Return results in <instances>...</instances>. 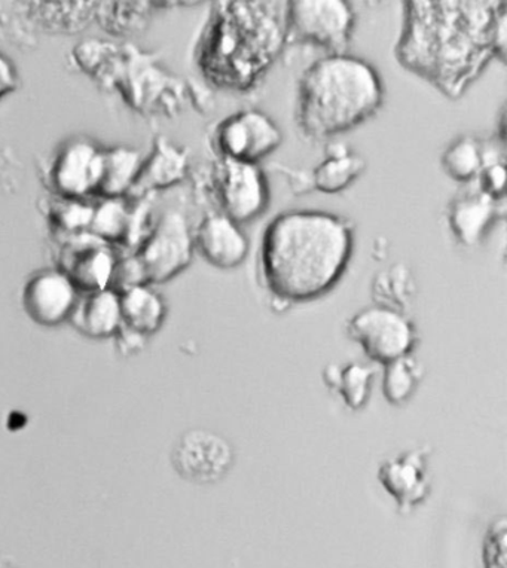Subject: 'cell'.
<instances>
[{
    "instance_id": "1",
    "label": "cell",
    "mask_w": 507,
    "mask_h": 568,
    "mask_svg": "<svg viewBox=\"0 0 507 568\" xmlns=\"http://www.w3.org/2000/svg\"><path fill=\"white\" fill-rule=\"evenodd\" d=\"M506 33V2L409 0L395 57L406 72L458 100L493 60L505 63Z\"/></svg>"
},
{
    "instance_id": "2",
    "label": "cell",
    "mask_w": 507,
    "mask_h": 568,
    "mask_svg": "<svg viewBox=\"0 0 507 568\" xmlns=\"http://www.w3.org/2000/svg\"><path fill=\"white\" fill-rule=\"evenodd\" d=\"M356 229L348 217L326 210L294 209L266 225L257 273L280 312L308 304L334 291L347 273Z\"/></svg>"
},
{
    "instance_id": "3",
    "label": "cell",
    "mask_w": 507,
    "mask_h": 568,
    "mask_svg": "<svg viewBox=\"0 0 507 568\" xmlns=\"http://www.w3.org/2000/svg\"><path fill=\"white\" fill-rule=\"evenodd\" d=\"M286 2H214L195 47L196 68L214 90L256 93L287 47Z\"/></svg>"
},
{
    "instance_id": "4",
    "label": "cell",
    "mask_w": 507,
    "mask_h": 568,
    "mask_svg": "<svg viewBox=\"0 0 507 568\" xmlns=\"http://www.w3.org/2000/svg\"><path fill=\"white\" fill-rule=\"evenodd\" d=\"M386 85L377 68L362 57L323 55L298 81L295 122L308 142L327 143L377 116Z\"/></svg>"
},
{
    "instance_id": "5",
    "label": "cell",
    "mask_w": 507,
    "mask_h": 568,
    "mask_svg": "<svg viewBox=\"0 0 507 568\" xmlns=\"http://www.w3.org/2000/svg\"><path fill=\"white\" fill-rule=\"evenodd\" d=\"M288 45H307L325 55L345 54L357 16L347 0H292L284 10Z\"/></svg>"
},
{
    "instance_id": "6",
    "label": "cell",
    "mask_w": 507,
    "mask_h": 568,
    "mask_svg": "<svg viewBox=\"0 0 507 568\" xmlns=\"http://www.w3.org/2000/svg\"><path fill=\"white\" fill-rule=\"evenodd\" d=\"M345 332L369 361L382 366L413 354L418 344L417 326L408 314L377 304L354 313Z\"/></svg>"
},
{
    "instance_id": "7",
    "label": "cell",
    "mask_w": 507,
    "mask_h": 568,
    "mask_svg": "<svg viewBox=\"0 0 507 568\" xmlns=\"http://www.w3.org/2000/svg\"><path fill=\"white\" fill-rule=\"evenodd\" d=\"M194 253V230L190 221L179 210H168L156 220L134 255L143 266L148 284H164L190 268Z\"/></svg>"
},
{
    "instance_id": "8",
    "label": "cell",
    "mask_w": 507,
    "mask_h": 568,
    "mask_svg": "<svg viewBox=\"0 0 507 568\" xmlns=\"http://www.w3.org/2000/svg\"><path fill=\"white\" fill-rule=\"evenodd\" d=\"M213 186L222 215L240 226L260 220L270 209V182L260 164L217 159Z\"/></svg>"
},
{
    "instance_id": "9",
    "label": "cell",
    "mask_w": 507,
    "mask_h": 568,
    "mask_svg": "<svg viewBox=\"0 0 507 568\" xmlns=\"http://www.w3.org/2000/svg\"><path fill=\"white\" fill-rule=\"evenodd\" d=\"M283 145L277 122L260 109H244L226 116L213 133L217 159L260 164Z\"/></svg>"
},
{
    "instance_id": "10",
    "label": "cell",
    "mask_w": 507,
    "mask_h": 568,
    "mask_svg": "<svg viewBox=\"0 0 507 568\" xmlns=\"http://www.w3.org/2000/svg\"><path fill=\"white\" fill-rule=\"evenodd\" d=\"M103 170L104 150L93 140L72 139L52 156L47 181L55 196L87 200L99 194Z\"/></svg>"
},
{
    "instance_id": "11",
    "label": "cell",
    "mask_w": 507,
    "mask_h": 568,
    "mask_svg": "<svg viewBox=\"0 0 507 568\" xmlns=\"http://www.w3.org/2000/svg\"><path fill=\"white\" fill-rule=\"evenodd\" d=\"M234 460V449L229 440L207 429L186 430L172 449L173 469L195 485L221 483L233 469Z\"/></svg>"
},
{
    "instance_id": "12",
    "label": "cell",
    "mask_w": 507,
    "mask_h": 568,
    "mask_svg": "<svg viewBox=\"0 0 507 568\" xmlns=\"http://www.w3.org/2000/svg\"><path fill=\"white\" fill-rule=\"evenodd\" d=\"M118 262L111 244L87 233L60 237L59 268L63 271L81 294L111 287Z\"/></svg>"
},
{
    "instance_id": "13",
    "label": "cell",
    "mask_w": 507,
    "mask_h": 568,
    "mask_svg": "<svg viewBox=\"0 0 507 568\" xmlns=\"http://www.w3.org/2000/svg\"><path fill=\"white\" fill-rule=\"evenodd\" d=\"M81 292L59 268L34 273L26 282L21 303L26 314L38 325L54 327L69 322L80 301Z\"/></svg>"
},
{
    "instance_id": "14",
    "label": "cell",
    "mask_w": 507,
    "mask_h": 568,
    "mask_svg": "<svg viewBox=\"0 0 507 568\" xmlns=\"http://www.w3.org/2000/svg\"><path fill=\"white\" fill-rule=\"evenodd\" d=\"M428 457L430 448L419 447L387 458L378 467L379 484L402 514L418 508L432 491Z\"/></svg>"
},
{
    "instance_id": "15",
    "label": "cell",
    "mask_w": 507,
    "mask_h": 568,
    "mask_svg": "<svg viewBox=\"0 0 507 568\" xmlns=\"http://www.w3.org/2000/svg\"><path fill=\"white\" fill-rule=\"evenodd\" d=\"M194 244L195 252L217 270L239 268L251 253V240L243 226L221 212L203 217L194 230Z\"/></svg>"
},
{
    "instance_id": "16",
    "label": "cell",
    "mask_w": 507,
    "mask_h": 568,
    "mask_svg": "<svg viewBox=\"0 0 507 568\" xmlns=\"http://www.w3.org/2000/svg\"><path fill=\"white\" fill-rule=\"evenodd\" d=\"M505 203L489 199L479 190L463 192L449 201L448 229L463 247H475L505 217Z\"/></svg>"
},
{
    "instance_id": "17",
    "label": "cell",
    "mask_w": 507,
    "mask_h": 568,
    "mask_svg": "<svg viewBox=\"0 0 507 568\" xmlns=\"http://www.w3.org/2000/svg\"><path fill=\"white\" fill-rule=\"evenodd\" d=\"M69 322L87 338H113L122 327L120 294L112 287L81 294Z\"/></svg>"
},
{
    "instance_id": "18",
    "label": "cell",
    "mask_w": 507,
    "mask_h": 568,
    "mask_svg": "<svg viewBox=\"0 0 507 568\" xmlns=\"http://www.w3.org/2000/svg\"><path fill=\"white\" fill-rule=\"evenodd\" d=\"M366 170L365 156L339 142H327L326 159L312 170L313 190L334 195L348 190Z\"/></svg>"
},
{
    "instance_id": "19",
    "label": "cell",
    "mask_w": 507,
    "mask_h": 568,
    "mask_svg": "<svg viewBox=\"0 0 507 568\" xmlns=\"http://www.w3.org/2000/svg\"><path fill=\"white\" fill-rule=\"evenodd\" d=\"M190 169V155L165 138L155 140L154 152L144 160L134 191H163L181 183Z\"/></svg>"
},
{
    "instance_id": "20",
    "label": "cell",
    "mask_w": 507,
    "mask_h": 568,
    "mask_svg": "<svg viewBox=\"0 0 507 568\" xmlns=\"http://www.w3.org/2000/svg\"><path fill=\"white\" fill-rule=\"evenodd\" d=\"M122 325L144 336L155 335L168 318V303L152 284L121 292Z\"/></svg>"
},
{
    "instance_id": "21",
    "label": "cell",
    "mask_w": 507,
    "mask_h": 568,
    "mask_svg": "<svg viewBox=\"0 0 507 568\" xmlns=\"http://www.w3.org/2000/svg\"><path fill=\"white\" fill-rule=\"evenodd\" d=\"M144 159L129 146L104 150V170L99 194L102 199H124L134 190L142 173Z\"/></svg>"
},
{
    "instance_id": "22",
    "label": "cell",
    "mask_w": 507,
    "mask_h": 568,
    "mask_svg": "<svg viewBox=\"0 0 507 568\" xmlns=\"http://www.w3.org/2000/svg\"><path fill=\"white\" fill-rule=\"evenodd\" d=\"M378 369L374 365L352 362L344 366L331 365L323 373L326 386L335 390L348 409L358 410L368 404Z\"/></svg>"
},
{
    "instance_id": "23",
    "label": "cell",
    "mask_w": 507,
    "mask_h": 568,
    "mask_svg": "<svg viewBox=\"0 0 507 568\" xmlns=\"http://www.w3.org/2000/svg\"><path fill=\"white\" fill-rule=\"evenodd\" d=\"M374 303L406 313L417 295V282L406 264H393L374 275L371 284Z\"/></svg>"
},
{
    "instance_id": "24",
    "label": "cell",
    "mask_w": 507,
    "mask_h": 568,
    "mask_svg": "<svg viewBox=\"0 0 507 568\" xmlns=\"http://www.w3.org/2000/svg\"><path fill=\"white\" fill-rule=\"evenodd\" d=\"M484 164L485 143L470 134L458 135L440 156L445 174L457 183L478 181Z\"/></svg>"
},
{
    "instance_id": "25",
    "label": "cell",
    "mask_w": 507,
    "mask_h": 568,
    "mask_svg": "<svg viewBox=\"0 0 507 568\" xmlns=\"http://www.w3.org/2000/svg\"><path fill=\"white\" fill-rule=\"evenodd\" d=\"M383 395L391 405L406 404L417 392L423 378V366L413 354L383 366Z\"/></svg>"
},
{
    "instance_id": "26",
    "label": "cell",
    "mask_w": 507,
    "mask_h": 568,
    "mask_svg": "<svg viewBox=\"0 0 507 568\" xmlns=\"http://www.w3.org/2000/svg\"><path fill=\"white\" fill-rule=\"evenodd\" d=\"M130 222L131 210L124 199H103L94 205L90 233L111 246L124 243L129 237Z\"/></svg>"
},
{
    "instance_id": "27",
    "label": "cell",
    "mask_w": 507,
    "mask_h": 568,
    "mask_svg": "<svg viewBox=\"0 0 507 568\" xmlns=\"http://www.w3.org/2000/svg\"><path fill=\"white\" fill-rule=\"evenodd\" d=\"M93 215L94 205L87 203V200L61 199V196H55V200L48 204L47 210L48 222L60 237L87 233L90 231Z\"/></svg>"
},
{
    "instance_id": "28",
    "label": "cell",
    "mask_w": 507,
    "mask_h": 568,
    "mask_svg": "<svg viewBox=\"0 0 507 568\" xmlns=\"http://www.w3.org/2000/svg\"><path fill=\"white\" fill-rule=\"evenodd\" d=\"M32 6L39 8V11H34V19L41 21V24L45 26L48 30L61 33L77 32V30L87 28L95 11L93 10L95 3L91 2L84 3L78 11H73L78 2H73L72 10L68 11H61V2H57L60 10H52L50 2H42L48 10H43L39 3H32Z\"/></svg>"
},
{
    "instance_id": "29",
    "label": "cell",
    "mask_w": 507,
    "mask_h": 568,
    "mask_svg": "<svg viewBox=\"0 0 507 568\" xmlns=\"http://www.w3.org/2000/svg\"><path fill=\"white\" fill-rule=\"evenodd\" d=\"M507 519L505 515L494 518L488 527L480 549L483 568H507Z\"/></svg>"
},
{
    "instance_id": "30",
    "label": "cell",
    "mask_w": 507,
    "mask_h": 568,
    "mask_svg": "<svg viewBox=\"0 0 507 568\" xmlns=\"http://www.w3.org/2000/svg\"><path fill=\"white\" fill-rule=\"evenodd\" d=\"M140 284H148V280L138 256L130 255L125 257H118L115 273H113L111 284L112 290H115L118 294H121V292L129 291L131 287L140 286Z\"/></svg>"
},
{
    "instance_id": "31",
    "label": "cell",
    "mask_w": 507,
    "mask_h": 568,
    "mask_svg": "<svg viewBox=\"0 0 507 568\" xmlns=\"http://www.w3.org/2000/svg\"><path fill=\"white\" fill-rule=\"evenodd\" d=\"M116 352L124 357L138 356L146 347L148 336L139 334L130 327L122 325L121 329L113 336Z\"/></svg>"
},
{
    "instance_id": "32",
    "label": "cell",
    "mask_w": 507,
    "mask_h": 568,
    "mask_svg": "<svg viewBox=\"0 0 507 568\" xmlns=\"http://www.w3.org/2000/svg\"><path fill=\"white\" fill-rule=\"evenodd\" d=\"M271 169L286 178L288 186H291V190L295 195L310 194V192L314 191L312 172L287 168V165L277 163L271 164Z\"/></svg>"
},
{
    "instance_id": "33",
    "label": "cell",
    "mask_w": 507,
    "mask_h": 568,
    "mask_svg": "<svg viewBox=\"0 0 507 568\" xmlns=\"http://www.w3.org/2000/svg\"><path fill=\"white\" fill-rule=\"evenodd\" d=\"M20 78L10 57L0 52V100L19 89Z\"/></svg>"
},
{
    "instance_id": "34",
    "label": "cell",
    "mask_w": 507,
    "mask_h": 568,
    "mask_svg": "<svg viewBox=\"0 0 507 568\" xmlns=\"http://www.w3.org/2000/svg\"><path fill=\"white\" fill-rule=\"evenodd\" d=\"M0 568H17V567L11 561H8V559L0 558Z\"/></svg>"
}]
</instances>
